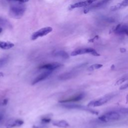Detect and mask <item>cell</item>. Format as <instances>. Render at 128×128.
<instances>
[{"label": "cell", "mask_w": 128, "mask_h": 128, "mask_svg": "<svg viewBox=\"0 0 128 128\" xmlns=\"http://www.w3.org/2000/svg\"><path fill=\"white\" fill-rule=\"evenodd\" d=\"M52 28L50 26H47L42 28L39 30L34 32L32 36V40H36L38 38L42 37L44 36L47 35L48 34L52 32Z\"/></svg>", "instance_id": "obj_6"}, {"label": "cell", "mask_w": 128, "mask_h": 128, "mask_svg": "<svg viewBox=\"0 0 128 128\" xmlns=\"http://www.w3.org/2000/svg\"><path fill=\"white\" fill-rule=\"evenodd\" d=\"M120 116L118 112L110 111L98 117L100 121L103 122H108L117 120L120 118Z\"/></svg>", "instance_id": "obj_2"}, {"label": "cell", "mask_w": 128, "mask_h": 128, "mask_svg": "<svg viewBox=\"0 0 128 128\" xmlns=\"http://www.w3.org/2000/svg\"><path fill=\"white\" fill-rule=\"evenodd\" d=\"M96 0H86L85 1L82 2H76L75 4H71L69 6V10H72L76 8H82V7H86L87 6H89L92 4L94 2H96Z\"/></svg>", "instance_id": "obj_10"}, {"label": "cell", "mask_w": 128, "mask_h": 128, "mask_svg": "<svg viewBox=\"0 0 128 128\" xmlns=\"http://www.w3.org/2000/svg\"><path fill=\"white\" fill-rule=\"evenodd\" d=\"M112 98V95L108 94L105 96L98 99L90 101L88 104V106H99L106 103Z\"/></svg>", "instance_id": "obj_4"}, {"label": "cell", "mask_w": 128, "mask_h": 128, "mask_svg": "<svg viewBox=\"0 0 128 128\" xmlns=\"http://www.w3.org/2000/svg\"><path fill=\"white\" fill-rule=\"evenodd\" d=\"M98 38V36H96L94 38H92V39H90V40H89V42H93L94 40H96Z\"/></svg>", "instance_id": "obj_26"}, {"label": "cell", "mask_w": 128, "mask_h": 128, "mask_svg": "<svg viewBox=\"0 0 128 128\" xmlns=\"http://www.w3.org/2000/svg\"><path fill=\"white\" fill-rule=\"evenodd\" d=\"M14 44L9 42L0 41V48L2 50H9L14 47Z\"/></svg>", "instance_id": "obj_18"}, {"label": "cell", "mask_w": 128, "mask_h": 128, "mask_svg": "<svg viewBox=\"0 0 128 128\" xmlns=\"http://www.w3.org/2000/svg\"><path fill=\"white\" fill-rule=\"evenodd\" d=\"M78 72L76 70H73L69 72H66L64 73L60 74L58 76V78L61 80H66L71 78L75 76L76 74Z\"/></svg>", "instance_id": "obj_14"}, {"label": "cell", "mask_w": 128, "mask_h": 128, "mask_svg": "<svg viewBox=\"0 0 128 128\" xmlns=\"http://www.w3.org/2000/svg\"><path fill=\"white\" fill-rule=\"evenodd\" d=\"M52 124L54 126L60 128H66L69 126L68 123L64 120H55L52 122Z\"/></svg>", "instance_id": "obj_16"}, {"label": "cell", "mask_w": 128, "mask_h": 128, "mask_svg": "<svg viewBox=\"0 0 128 128\" xmlns=\"http://www.w3.org/2000/svg\"><path fill=\"white\" fill-rule=\"evenodd\" d=\"M24 123V120L20 119H12L10 120L6 124L7 128H12L18 127L22 126Z\"/></svg>", "instance_id": "obj_13"}, {"label": "cell", "mask_w": 128, "mask_h": 128, "mask_svg": "<svg viewBox=\"0 0 128 128\" xmlns=\"http://www.w3.org/2000/svg\"><path fill=\"white\" fill-rule=\"evenodd\" d=\"M8 99H4L2 102V104L3 105H6L8 103Z\"/></svg>", "instance_id": "obj_28"}, {"label": "cell", "mask_w": 128, "mask_h": 128, "mask_svg": "<svg viewBox=\"0 0 128 128\" xmlns=\"http://www.w3.org/2000/svg\"><path fill=\"white\" fill-rule=\"evenodd\" d=\"M8 62V58L4 57L0 58V68L4 66Z\"/></svg>", "instance_id": "obj_22"}, {"label": "cell", "mask_w": 128, "mask_h": 128, "mask_svg": "<svg viewBox=\"0 0 128 128\" xmlns=\"http://www.w3.org/2000/svg\"><path fill=\"white\" fill-rule=\"evenodd\" d=\"M85 54H90L94 56H99L100 54L94 48H82L76 50L72 52L70 54L72 56H76L78 55Z\"/></svg>", "instance_id": "obj_3"}, {"label": "cell", "mask_w": 128, "mask_h": 128, "mask_svg": "<svg viewBox=\"0 0 128 128\" xmlns=\"http://www.w3.org/2000/svg\"><path fill=\"white\" fill-rule=\"evenodd\" d=\"M7 0L8 1V2H20V0Z\"/></svg>", "instance_id": "obj_29"}, {"label": "cell", "mask_w": 128, "mask_h": 128, "mask_svg": "<svg viewBox=\"0 0 128 128\" xmlns=\"http://www.w3.org/2000/svg\"><path fill=\"white\" fill-rule=\"evenodd\" d=\"M14 2L15 3L13 4H12L10 6L9 14L12 18L16 19L20 18L24 14L26 8L23 4L24 3L18 2Z\"/></svg>", "instance_id": "obj_1"}, {"label": "cell", "mask_w": 128, "mask_h": 128, "mask_svg": "<svg viewBox=\"0 0 128 128\" xmlns=\"http://www.w3.org/2000/svg\"><path fill=\"white\" fill-rule=\"evenodd\" d=\"M2 27H0V34L2 32Z\"/></svg>", "instance_id": "obj_33"}, {"label": "cell", "mask_w": 128, "mask_h": 128, "mask_svg": "<svg viewBox=\"0 0 128 128\" xmlns=\"http://www.w3.org/2000/svg\"><path fill=\"white\" fill-rule=\"evenodd\" d=\"M52 114H48L44 115L40 118V122L43 124H46L50 123L52 120Z\"/></svg>", "instance_id": "obj_19"}, {"label": "cell", "mask_w": 128, "mask_h": 128, "mask_svg": "<svg viewBox=\"0 0 128 128\" xmlns=\"http://www.w3.org/2000/svg\"><path fill=\"white\" fill-rule=\"evenodd\" d=\"M85 94L84 93H80L74 96H73L71 97L67 98L66 99L62 100L59 101L60 103H66L70 102H76L80 101L82 100L84 98Z\"/></svg>", "instance_id": "obj_11"}, {"label": "cell", "mask_w": 128, "mask_h": 128, "mask_svg": "<svg viewBox=\"0 0 128 128\" xmlns=\"http://www.w3.org/2000/svg\"><path fill=\"white\" fill-rule=\"evenodd\" d=\"M62 66L63 65L62 64L58 62H51L41 65L38 67V68L40 70H46L53 72V70L62 67Z\"/></svg>", "instance_id": "obj_9"}, {"label": "cell", "mask_w": 128, "mask_h": 128, "mask_svg": "<svg viewBox=\"0 0 128 128\" xmlns=\"http://www.w3.org/2000/svg\"><path fill=\"white\" fill-rule=\"evenodd\" d=\"M120 51L122 52H125L126 51V50L125 48H120Z\"/></svg>", "instance_id": "obj_30"}, {"label": "cell", "mask_w": 128, "mask_h": 128, "mask_svg": "<svg viewBox=\"0 0 128 128\" xmlns=\"http://www.w3.org/2000/svg\"><path fill=\"white\" fill-rule=\"evenodd\" d=\"M54 56L56 57H58L63 59H68L69 58L68 54L65 51L59 50L54 52Z\"/></svg>", "instance_id": "obj_17"}, {"label": "cell", "mask_w": 128, "mask_h": 128, "mask_svg": "<svg viewBox=\"0 0 128 128\" xmlns=\"http://www.w3.org/2000/svg\"><path fill=\"white\" fill-rule=\"evenodd\" d=\"M128 88V84H125L121 86V87L120 88V90H124Z\"/></svg>", "instance_id": "obj_25"}, {"label": "cell", "mask_w": 128, "mask_h": 128, "mask_svg": "<svg viewBox=\"0 0 128 128\" xmlns=\"http://www.w3.org/2000/svg\"><path fill=\"white\" fill-rule=\"evenodd\" d=\"M111 31L118 34H126L128 36V26L120 24L114 26Z\"/></svg>", "instance_id": "obj_8"}, {"label": "cell", "mask_w": 128, "mask_h": 128, "mask_svg": "<svg viewBox=\"0 0 128 128\" xmlns=\"http://www.w3.org/2000/svg\"><path fill=\"white\" fill-rule=\"evenodd\" d=\"M127 6H128V0H123L122 2L117 4L116 5L112 6L110 8V10L114 12Z\"/></svg>", "instance_id": "obj_15"}, {"label": "cell", "mask_w": 128, "mask_h": 128, "mask_svg": "<svg viewBox=\"0 0 128 128\" xmlns=\"http://www.w3.org/2000/svg\"><path fill=\"white\" fill-rule=\"evenodd\" d=\"M118 112L122 114H128V108H122L120 109Z\"/></svg>", "instance_id": "obj_24"}, {"label": "cell", "mask_w": 128, "mask_h": 128, "mask_svg": "<svg viewBox=\"0 0 128 128\" xmlns=\"http://www.w3.org/2000/svg\"><path fill=\"white\" fill-rule=\"evenodd\" d=\"M4 114L2 113H1L0 112V122H1L3 118H4Z\"/></svg>", "instance_id": "obj_27"}, {"label": "cell", "mask_w": 128, "mask_h": 128, "mask_svg": "<svg viewBox=\"0 0 128 128\" xmlns=\"http://www.w3.org/2000/svg\"><path fill=\"white\" fill-rule=\"evenodd\" d=\"M102 64H92L91 66H90L88 70H97V69H98L100 68H102Z\"/></svg>", "instance_id": "obj_20"}, {"label": "cell", "mask_w": 128, "mask_h": 128, "mask_svg": "<svg viewBox=\"0 0 128 128\" xmlns=\"http://www.w3.org/2000/svg\"><path fill=\"white\" fill-rule=\"evenodd\" d=\"M52 72V71L50 70H46L40 74H39L38 76H37L32 81V85H34L36 84L37 83L44 80L47 78H48Z\"/></svg>", "instance_id": "obj_12"}, {"label": "cell", "mask_w": 128, "mask_h": 128, "mask_svg": "<svg viewBox=\"0 0 128 128\" xmlns=\"http://www.w3.org/2000/svg\"><path fill=\"white\" fill-rule=\"evenodd\" d=\"M126 102L128 103V94H127L126 96Z\"/></svg>", "instance_id": "obj_32"}, {"label": "cell", "mask_w": 128, "mask_h": 128, "mask_svg": "<svg viewBox=\"0 0 128 128\" xmlns=\"http://www.w3.org/2000/svg\"><path fill=\"white\" fill-rule=\"evenodd\" d=\"M10 26V23L6 20L0 18V27L8 26Z\"/></svg>", "instance_id": "obj_21"}, {"label": "cell", "mask_w": 128, "mask_h": 128, "mask_svg": "<svg viewBox=\"0 0 128 128\" xmlns=\"http://www.w3.org/2000/svg\"><path fill=\"white\" fill-rule=\"evenodd\" d=\"M112 0H100V1L98 2H96L94 4H92V5L89 6L88 7H87L84 10V13L86 14V13H88V12H90L91 10L102 8V7L106 6L108 3H110Z\"/></svg>", "instance_id": "obj_7"}, {"label": "cell", "mask_w": 128, "mask_h": 128, "mask_svg": "<svg viewBox=\"0 0 128 128\" xmlns=\"http://www.w3.org/2000/svg\"><path fill=\"white\" fill-rule=\"evenodd\" d=\"M29 0H20V2H21V3H24L26 2H28Z\"/></svg>", "instance_id": "obj_31"}, {"label": "cell", "mask_w": 128, "mask_h": 128, "mask_svg": "<svg viewBox=\"0 0 128 128\" xmlns=\"http://www.w3.org/2000/svg\"><path fill=\"white\" fill-rule=\"evenodd\" d=\"M62 107L68 108V109H77V110H85L88 112H90V113H92L93 114H98V112L93 110L91 108H90L88 107L79 105V104H62L61 105Z\"/></svg>", "instance_id": "obj_5"}, {"label": "cell", "mask_w": 128, "mask_h": 128, "mask_svg": "<svg viewBox=\"0 0 128 128\" xmlns=\"http://www.w3.org/2000/svg\"><path fill=\"white\" fill-rule=\"evenodd\" d=\"M128 77L126 76H124L123 78H120V79H119L118 80L116 81V85H119L122 83H123L124 82H125L127 79H128Z\"/></svg>", "instance_id": "obj_23"}]
</instances>
